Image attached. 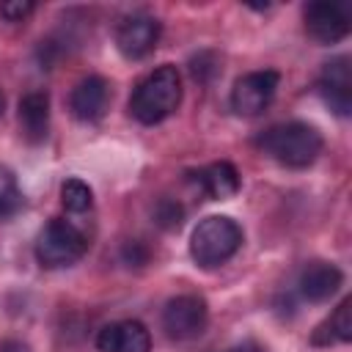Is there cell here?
I'll return each mask as SVG.
<instances>
[{"mask_svg": "<svg viewBox=\"0 0 352 352\" xmlns=\"http://www.w3.org/2000/svg\"><path fill=\"white\" fill-rule=\"evenodd\" d=\"M182 102V77L173 63H162L148 72L129 96V113L135 121L151 126L176 113Z\"/></svg>", "mask_w": 352, "mask_h": 352, "instance_id": "cell-1", "label": "cell"}, {"mask_svg": "<svg viewBox=\"0 0 352 352\" xmlns=\"http://www.w3.org/2000/svg\"><path fill=\"white\" fill-rule=\"evenodd\" d=\"M256 146L286 168H308L322 154L324 140L316 126L305 121H286L264 129L256 138Z\"/></svg>", "mask_w": 352, "mask_h": 352, "instance_id": "cell-2", "label": "cell"}, {"mask_svg": "<svg viewBox=\"0 0 352 352\" xmlns=\"http://www.w3.org/2000/svg\"><path fill=\"white\" fill-rule=\"evenodd\" d=\"M242 245V228L228 214H209L204 217L190 236V256L198 267L212 270L226 264Z\"/></svg>", "mask_w": 352, "mask_h": 352, "instance_id": "cell-3", "label": "cell"}, {"mask_svg": "<svg viewBox=\"0 0 352 352\" xmlns=\"http://www.w3.org/2000/svg\"><path fill=\"white\" fill-rule=\"evenodd\" d=\"M85 250H88L85 234L63 217H52L36 236V258L47 270L69 267V264L80 261L85 256Z\"/></svg>", "mask_w": 352, "mask_h": 352, "instance_id": "cell-4", "label": "cell"}, {"mask_svg": "<svg viewBox=\"0 0 352 352\" xmlns=\"http://www.w3.org/2000/svg\"><path fill=\"white\" fill-rule=\"evenodd\" d=\"M280 74L275 69H258L242 74L231 88V110L236 116H258L270 107L278 91Z\"/></svg>", "mask_w": 352, "mask_h": 352, "instance_id": "cell-5", "label": "cell"}, {"mask_svg": "<svg viewBox=\"0 0 352 352\" xmlns=\"http://www.w3.org/2000/svg\"><path fill=\"white\" fill-rule=\"evenodd\" d=\"M206 322H209V308H206V300L198 294L170 297L162 308V327L176 341H187V338L201 336Z\"/></svg>", "mask_w": 352, "mask_h": 352, "instance_id": "cell-6", "label": "cell"}, {"mask_svg": "<svg viewBox=\"0 0 352 352\" xmlns=\"http://www.w3.org/2000/svg\"><path fill=\"white\" fill-rule=\"evenodd\" d=\"M316 91L336 116L346 118L352 113V66L346 55H338L322 66Z\"/></svg>", "mask_w": 352, "mask_h": 352, "instance_id": "cell-7", "label": "cell"}, {"mask_svg": "<svg viewBox=\"0 0 352 352\" xmlns=\"http://www.w3.org/2000/svg\"><path fill=\"white\" fill-rule=\"evenodd\" d=\"M160 41V22L151 14H129L116 28V47L126 60L146 58Z\"/></svg>", "mask_w": 352, "mask_h": 352, "instance_id": "cell-8", "label": "cell"}, {"mask_svg": "<svg viewBox=\"0 0 352 352\" xmlns=\"http://www.w3.org/2000/svg\"><path fill=\"white\" fill-rule=\"evenodd\" d=\"M305 30L319 44H336L349 33V8L341 3L305 6Z\"/></svg>", "mask_w": 352, "mask_h": 352, "instance_id": "cell-9", "label": "cell"}, {"mask_svg": "<svg viewBox=\"0 0 352 352\" xmlns=\"http://www.w3.org/2000/svg\"><path fill=\"white\" fill-rule=\"evenodd\" d=\"M110 104V82L99 74H88L69 94V110L80 121H96Z\"/></svg>", "mask_w": 352, "mask_h": 352, "instance_id": "cell-10", "label": "cell"}, {"mask_svg": "<svg viewBox=\"0 0 352 352\" xmlns=\"http://www.w3.org/2000/svg\"><path fill=\"white\" fill-rule=\"evenodd\" d=\"M99 352H151V336L146 324L135 319L104 324L96 336Z\"/></svg>", "mask_w": 352, "mask_h": 352, "instance_id": "cell-11", "label": "cell"}, {"mask_svg": "<svg viewBox=\"0 0 352 352\" xmlns=\"http://www.w3.org/2000/svg\"><path fill=\"white\" fill-rule=\"evenodd\" d=\"M341 283H344V275H341V270L336 264H330V261H311L300 272L297 289H300L302 300L324 302V300H330L341 289Z\"/></svg>", "mask_w": 352, "mask_h": 352, "instance_id": "cell-12", "label": "cell"}, {"mask_svg": "<svg viewBox=\"0 0 352 352\" xmlns=\"http://www.w3.org/2000/svg\"><path fill=\"white\" fill-rule=\"evenodd\" d=\"M19 126L28 143H41L50 129V94L30 91L19 99Z\"/></svg>", "mask_w": 352, "mask_h": 352, "instance_id": "cell-13", "label": "cell"}, {"mask_svg": "<svg viewBox=\"0 0 352 352\" xmlns=\"http://www.w3.org/2000/svg\"><path fill=\"white\" fill-rule=\"evenodd\" d=\"M192 182L212 198V201H228L239 192V173L231 162H212L192 173Z\"/></svg>", "mask_w": 352, "mask_h": 352, "instance_id": "cell-14", "label": "cell"}, {"mask_svg": "<svg viewBox=\"0 0 352 352\" xmlns=\"http://www.w3.org/2000/svg\"><path fill=\"white\" fill-rule=\"evenodd\" d=\"M349 305H352V300H349V297H344V300L338 302V308L333 311V316H330V319H324V322L311 333V344H314V346H330V344H336V341H341V344L352 341Z\"/></svg>", "mask_w": 352, "mask_h": 352, "instance_id": "cell-15", "label": "cell"}, {"mask_svg": "<svg viewBox=\"0 0 352 352\" xmlns=\"http://www.w3.org/2000/svg\"><path fill=\"white\" fill-rule=\"evenodd\" d=\"M60 204L66 212H74V214H82L91 209L94 204V192L91 187L82 182V179H66L60 184Z\"/></svg>", "mask_w": 352, "mask_h": 352, "instance_id": "cell-16", "label": "cell"}, {"mask_svg": "<svg viewBox=\"0 0 352 352\" xmlns=\"http://www.w3.org/2000/svg\"><path fill=\"white\" fill-rule=\"evenodd\" d=\"M19 206H22L19 182H16L14 170L0 162V220H3V217H11Z\"/></svg>", "mask_w": 352, "mask_h": 352, "instance_id": "cell-17", "label": "cell"}, {"mask_svg": "<svg viewBox=\"0 0 352 352\" xmlns=\"http://www.w3.org/2000/svg\"><path fill=\"white\" fill-rule=\"evenodd\" d=\"M154 220H157L160 228L173 231V228L182 226V220H184V209H182V204L173 201V198H160L157 206H154Z\"/></svg>", "mask_w": 352, "mask_h": 352, "instance_id": "cell-18", "label": "cell"}, {"mask_svg": "<svg viewBox=\"0 0 352 352\" xmlns=\"http://www.w3.org/2000/svg\"><path fill=\"white\" fill-rule=\"evenodd\" d=\"M33 14V3L28 0H8V3H0V16L6 22H22L25 16Z\"/></svg>", "mask_w": 352, "mask_h": 352, "instance_id": "cell-19", "label": "cell"}, {"mask_svg": "<svg viewBox=\"0 0 352 352\" xmlns=\"http://www.w3.org/2000/svg\"><path fill=\"white\" fill-rule=\"evenodd\" d=\"M124 261H126L129 267H140V264L146 261V248H143L140 242H126V245H124Z\"/></svg>", "mask_w": 352, "mask_h": 352, "instance_id": "cell-20", "label": "cell"}, {"mask_svg": "<svg viewBox=\"0 0 352 352\" xmlns=\"http://www.w3.org/2000/svg\"><path fill=\"white\" fill-rule=\"evenodd\" d=\"M0 352H28V346L19 344V341H6V344L0 346Z\"/></svg>", "mask_w": 352, "mask_h": 352, "instance_id": "cell-21", "label": "cell"}, {"mask_svg": "<svg viewBox=\"0 0 352 352\" xmlns=\"http://www.w3.org/2000/svg\"><path fill=\"white\" fill-rule=\"evenodd\" d=\"M226 352H264V349L256 346V344H242V346H234V349H226Z\"/></svg>", "mask_w": 352, "mask_h": 352, "instance_id": "cell-22", "label": "cell"}, {"mask_svg": "<svg viewBox=\"0 0 352 352\" xmlns=\"http://www.w3.org/2000/svg\"><path fill=\"white\" fill-rule=\"evenodd\" d=\"M3 107H6V99H3V94H0V116H3Z\"/></svg>", "mask_w": 352, "mask_h": 352, "instance_id": "cell-23", "label": "cell"}]
</instances>
